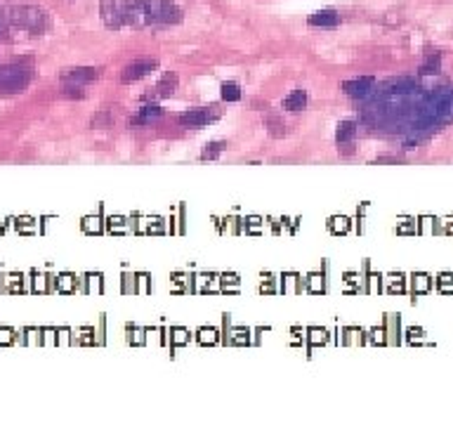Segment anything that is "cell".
Wrapping results in <instances>:
<instances>
[{
    "instance_id": "cell-4",
    "label": "cell",
    "mask_w": 453,
    "mask_h": 425,
    "mask_svg": "<svg viewBox=\"0 0 453 425\" xmlns=\"http://www.w3.org/2000/svg\"><path fill=\"white\" fill-rule=\"evenodd\" d=\"M156 66H159L156 59H135V62L128 64L123 73H120V83H135V80L149 76Z\"/></svg>"
},
{
    "instance_id": "cell-5",
    "label": "cell",
    "mask_w": 453,
    "mask_h": 425,
    "mask_svg": "<svg viewBox=\"0 0 453 425\" xmlns=\"http://www.w3.org/2000/svg\"><path fill=\"white\" fill-rule=\"evenodd\" d=\"M102 76V69H94V66H76V69H66L62 73V80L64 83H90V80Z\"/></svg>"
},
{
    "instance_id": "cell-15",
    "label": "cell",
    "mask_w": 453,
    "mask_h": 425,
    "mask_svg": "<svg viewBox=\"0 0 453 425\" xmlns=\"http://www.w3.org/2000/svg\"><path fill=\"white\" fill-rule=\"evenodd\" d=\"M113 123V113L111 111H99V113H94V116L90 118V125L92 128H111Z\"/></svg>"
},
{
    "instance_id": "cell-16",
    "label": "cell",
    "mask_w": 453,
    "mask_h": 425,
    "mask_svg": "<svg viewBox=\"0 0 453 425\" xmlns=\"http://www.w3.org/2000/svg\"><path fill=\"white\" fill-rule=\"evenodd\" d=\"M437 71H439V55L430 57L428 62L421 66V73H437Z\"/></svg>"
},
{
    "instance_id": "cell-2",
    "label": "cell",
    "mask_w": 453,
    "mask_h": 425,
    "mask_svg": "<svg viewBox=\"0 0 453 425\" xmlns=\"http://www.w3.org/2000/svg\"><path fill=\"white\" fill-rule=\"evenodd\" d=\"M10 19H12V24L19 26V29L36 31V33H40L47 26V15L38 8H15Z\"/></svg>"
},
{
    "instance_id": "cell-7",
    "label": "cell",
    "mask_w": 453,
    "mask_h": 425,
    "mask_svg": "<svg viewBox=\"0 0 453 425\" xmlns=\"http://www.w3.org/2000/svg\"><path fill=\"white\" fill-rule=\"evenodd\" d=\"M337 24H340V15L335 10H319L309 17V26H316V29L319 26L321 29H335Z\"/></svg>"
},
{
    "instance_id": "cell-12",
    "label": "cell",
    "mask_w": 453,
    "mask_h": 425,
    "mask_svg": "<svg viewBox=\"0 0 453 425\" xmlns=\"http://www.w3.org/2000/svg\"><path fill=\"white\" fill-rule=\"evenodd\" d=\"M265 128L269 130L272 137H281V135L286 133V123H283V118L276 111H269L265 116Z\"/></svg>"
},
{
    "instance_id": "cell-6",
    "label": "cell",
    "mask_w": 453,
    "mask_h": 425,
    "mask_svg": "<svg viewBox=\"0 0 453 425\" xmlns=\"http://www.w3.org/2000/svg\"><path fill=\"white\" fill-rule=\"evenodd\" d=\"M373 83H376V80L371 76H364V78L347 80V83L342 85V90H345V94H349V97H364V94L371 92Z\"/></svg>"
},
{
    "instance_id": "cell-11",
    "label": "cell",
    "mask_w": 453,
    "mask_h": 425,
    "mask_svg": "<svg viewBox=\"0 0 453 425\" xmlns=\"http://www.w3.org/2000/svg\"><path fill=\"white\" fill-rule=\"evenodd\" d=\"M356 135V123L354 121H342V123H337L335 128V142L337 144H347V142L354 140Z\"/></svg>"
},
{
    "instance_id": "cell-10",
    "label": "cell",
    "mask_w": 453,
    "mask_h": 425,
    "mask_svg": "<svg viewBox=\"0 0 453 425\" xmlns=\"http://www.w3.org/2000/svg\"><path fill=\"white\" fill-rule=\"evenodd\" d=\"M175 90H178V76H175V73H166V76L156 83V87H154V94H159V97H170Z\"/></svg>"
},
{
    "instance_id": "cell-14",
    "label": "cell",
    "mask_w": 453,
    "mask_h": 425,
    "mask_svg": "<svg viewBox=\"0 0 453 425\" xmlns=\"http://www.w3.org/2000/svg\"><path fill=\"white\" fill-rule=\"evenodd\" d=\"M222 99L225 102H239L241 99V87L239 83H222Z\"/></svg>"
},
{
    "instance_id": "cell-3",
    "label": "cell",
    "mask_w": 453,
    "mask_h": 425,
    "mask_svg": "<svg viewBox=\"0 0 453 425\" xmlns=\"http://www.w3.org/2000/svg\"><path fill=\"white\" fill-rule=\"evenodd\" d=\"M218 118V111H215V106H199V109H189L185 113H180V125L185 128H204L206 123H211V121Z\"/></svg>"
},
{
    "instance_id": "cell-13",
    "label": "cell",
    "mask_w": 453,
    "mask_h": 425,
    "mask_svg": "<svg viewBox=\"0 0 453 425\" xmlns=\"http://www.w3.org/2000/svg\"><path fill=\"white\" fill-rule=\"evenodd\" d=\"M225 147H227V142H211V144H206V149L201 152V161H213V159H218L222 152H225Z\"/></svg>"
},
{
    "instance_id": "cell-1",
    "label": "cell",
    "mask_w": 453,
    "mask_h": 425,
    "mask_svg": "<svg viewBox=\"0 0 453 425\" xmlns=\"http://www.w3.org/2000/svg\"><path fill=\"white\" fill-rule=\"evenodd\" d=\"M33 71L26 64H8L0 69V92H22L31 83Z\"/></svg>"
},
{
    "instance_id": "cell-9",
    "label": "cell",
    "mask_w": 453,
    "mask_h": 425,
    "mask_svg": "<svg viewBox=\"0 0 453 425\" xmlns=\"http://www.w3.org/2000/svg\"><path fill=\"white\" fill-rule=\"evenodd\" d=\"M307 106V92L305 90H293L288 94L286 99H283V109L286 111H302Z\"/></svg>"
},
{
    "instance_id": "cell-8",
    "label": "cell",
    "mask_w": 453,
    "mask_h": 425,
    "mask_svg": "<svg viewBox=\"0 0 453 425\" xmlns=\"http://www.w3.org/2000/svg\"><path fill=\"white\" fill-rule=\"evenodd\" d=\"M163 116V109L156 104H147V106H142V109L135 113V116L130 118V125H142V123H149V121H156Z\"/></svg>"
}]
</instances>
